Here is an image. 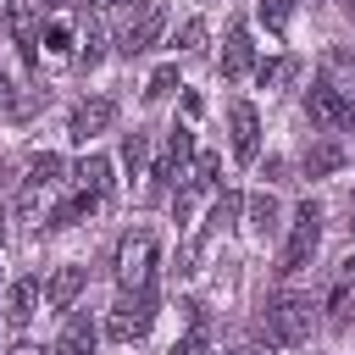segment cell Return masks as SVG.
<instances>
[{"instance_id": "14", "label": "cell", "mask_w": 355, "mask_h": 355, "mask_svg": "<svg viewBox=\"0 0 355 355\" xmlns=\"http://www.w3.org/2000/svg\"><path fill=\"white\" fill-rule=\"evenodd\" d=\"M216 166H222L216 155H194V166L183 172L189 183H183V194H178V216H183V211H189L200 194H211V189H216Z\"/></svg>"}, {"instance_id": "6", "label": "cell", "mask_w": 355, "mask_h": 355, "mask_svg": "<svg viewBox=\"0 0 355 355\" xmlns=\"http://www.w3.org/2000/svg\"><path fill=\"white\" fill-rule=\"evenodd\" d=\"M150 277H155V233L150 227H133L116 244V283L122 288H150Z\"/></svg>"}, {"instance_id": "17", "label": "cell", "mask_w": 355, "mask_h": 355, "mask_svg": "<svg viewBox=\"0 0 355 355\" xmlns=\"http://www.w3.org/2000/svg\"><path fill=\"white\" fill-rule=\"evenodd\" d=\"M100 205V194H89V189H78V194H67L61 205H50V216H44V227H72V222H83L89 211Z\"/></svg>"}, {"instance_id": "29", "label": "cell", "mask_w": 355, "mask_h": 355, "mask_svg": "<svg viewBox=\"0 0 355 355\" xmlns=\"http://www.w3.org/2000/svg\"><path fill=\"white\" fill-rule=\"evenodd\" d=\"M288 72H294V61H288V55H283V61H266V67H261V83H283Z\"/></svg>"}, {"instance_id": "10", "label": "cell", "mask_w": 355, "mask_h": 355, "mask_svg": "<svg viewBox=\"0 0 355 355\" xmlns=\"http://www.w3.org/2000/svg\"><path fill=\"white\" fill-rule=\"evenodd\" d=\"M250 67H255V44H250V28H244V22H233V28H227V44H222V78H227V83H239Z\"/></svg>"}, {"instance_id": "26", "label": "cell", "mask_w": 355, "mask_h": 355, "mask_svg": "<svg viewBox=\"0 0 355 355\" xmlns=\"http://www.w3.org/2000/svg\"><path fill=\"white\" fill-rule=\"evenodd\" d=\"M250 211H255V227H261V233L277 222V200H272V194H255V205H250Z\"/></svg>"}, {"instance_id": "12", "label": "cell", "mask_w": 355, "mask_h": 355, "mask_svg": "<svg viewBox=\"0 0 355 355\" xmlns=\"http://www.w3.org/2000/svg\"><path fill=\"white\" fill-rule=\"evenodd\" d=\"M83 283H89L83 266H55V277L44 283V305L50 311H72V300L83 294Z\"/></svg>"}, {"instance_id": "34", "label": "cell", "mask_w": 355, "mask_h": 355, "mask_svg": "<svg viewBox=\"0 0 355 355\" xmlns=\"http://www.w3.org/2000/svg\"><path fill=\"white\" fill-rule=\"evenodd\" d=\"M0 244H6V211H0Z\"/></svg>"}, {"instance_id": "33", "label": "cell", "mask_w": 355, "mask_h": 355, "mask_svg": "<svg viewBox=\"0 0 355 355\" xmlns=\"http://www.w3.org/2000/svg\"><path fill=\"white\" fill-rule=\"evenodd\" d=\"M349 233H355V200H349Z\"/></svg>"}, {"instance_id": "5", "label": "cell", "mask_w": 355, "mask_h": 355, "mask_svg": "<svg viewBox=\"0 0 355 355\" xmlns=\"http://www.w3.org/2000/svg\"><path fill=\"white\" fill-rule=\"evenodd\" d=\"M161 28H166V6L161 0H133L128 17L116 22V50L122 55H139V50H150L161 39Z\"/></svg>"}, {"instance_id": "28", "label": "cell", "mask_w": 355, "mask_h": 355, "mask_svg": "<svg viewBox=\"0 0 355 355\" xmlns=\"http://www.w3.org/2000/svg\"><path fill=\"white\" fill-rule=\"evenodd\" d=\"M172 355H205V327H194L189 338H178V344H172Z\"/></svg>"}, {"instance_id": "19", "label": "cell", "mask_w": 355, "mask_h": 355, "mask_svg": "<svg viewBox=\"0 0 355 355\" xmlns=\"http://www.w3.org/2000/svg\"><path fill=\"white\" fill-rule=\"evenodd\" d=\"M122 161L133 178H150V133H128L122 139Z\"/></svg>"}, {"instance_id": "27", "label": "cell", "mask_w": 355, "mask_h": 355, "mask_svg": "<svg viewBox=\"0 0 355 355\" xmlns=\"http://www.w3.org/2000/svg\"><path fill=\"white\" fill-rule=\"evenodd\" d=\"M205 44V22H183V33H178V50H200Z\"/></svg>"}, {"instance_id": "13", "label": "cell", "mask_w": 355, "mask_h": 355, "mask_svg": "<svg viewBox=\"0 0 355 355\" xmlns=\"http://www.w3.org/2000/svg\"><path fill=\"white\" fill-rule=\"evenodd\" d=\"M6 28H11V39L22 44V55H33V44H39V6H33V0H11V6H6Z\"/></svg>"}, {"instance_id": "23", "label": "cell", "mask_w": 355, "mask_h": 355, "mask_svg": "<svg viewBox=\"0 0 355 355\" xmlns=\"http://www.w3.org/2000/svg\"><path fill=\"white\" fill-rule=\"evenodd\" d=\"M338 161H344V155H338V150H333V144H322V150H311V155H305V172H311V178H316V172H333V166H338Z\"/></svg>"}, {"instance_id": "8", "label": "cell", "mask_w": 355, "mask_h": 355, "mask_svg": "<svg viewBox=\"0 0 355 355\" xmlns=\"http://www.w3.org/2000/svg\"><path fill=\"white\" fill-rule=\"evenodd\" d=\"M116 122V100H105V94H94V100H83L78 111H72V122H67V133L78 139V144H89L94 133H105Z\"/></svg>"}, {"instance_id": "18", "label": "cell", "mask_w": 355, "mask_h": 355, "mask_svg": "<svg viewBox=\"0 0 355 355\" xmlns=\"http://www.w3.org/2000/svg\"><path fill=\"white\" fill-rule=\"evenodd\" d=\"M72 183L89 189V194H105V189H111V161H105V155H83V161L72 166Z\"/></svg>"}, {"instance_id": "25", "label": "cell", "mask_w": 355, "mask_h": 355, "mask_svg": "<svg viewBox=\"0 0 355 355\" xmlns=\"http://www.w3.org/2000/svg\"><path fill=\"white\" fill-rule=\"evenodd\" d=\"M233 216H239V194H216V205H211V222H216V227H227Z\"/></svg>"}, {"instance_id": "15", "label": "cell", "mask_w": 355, "mask_h": 355, "mask_svg": "<svg viewBox=\"0 0 355 355\" xmlns=\"http://www.w3.org/2000/svg\"><path fill=\"white\" fill-rule=\"evenodd\" d=\"M33 311H39V277H17V283L6 288V322L22 327Z\"/></svg>"}, {"instance_id": "35", "label": "cell", "mask_w": 355, "mask_h": 355, "mask_svg": "<svg viewBox=\"0 0 355 355\" xmlns=\"http://www.w3.org/2000/svg\"><path fill=\"white\" fill-rule=\"evenodd\" d=\"M39 6H67V0H39Z\"/></svg>"}, {"instance_id": "9", "label": "cell", "mask_w": 355, "mask_h": 355, "mask_svg": "<svg viewBox=\"0 0 355 355\" xmlns=\"http://www.w3.org/2000/svg\"><path fill=\"white\" fill-rule=\"evenodd\" d=\"M227 133H233V155L239 161H255V144H261V116L250 100H233L227 105Z\"/></svg>"}, {"instance_id": "31", "label": "cell", "mask_w": 355, "mask_h": 355, "mask_svg": "<svg viewBox=\"0 0 355 355\" xmlns=\"http://www.w3.org/2000/svg\"><path fill=\"white\" fill-rule=\"evenodd\" d=\"M11 355H44V349H39V344H28V338H22V344H17V349H11Z\"/></svg>"}, {"instance_id": "21", "label": "cell", "mask_w": 355, "mask_h": 355, "mask_svg": "<svg viewBox=\"0 0 355 355\" xmlns=\"http://www.w3.org/2000/svg\"><path fill=\"white\" fill-rule=\"evenodd\" d=\"M100 55H105V33H100V22H89V28H83V50H78V61L94 67Z\"/></svg>"}, {"instance_id": "1", "label": "cell", "mask_w": 355, "mask_h": 355, "mask_svg": "<svg viewBox=\"0 0 355 355\" xmlns=\"http://www.w3.org/2000/svg\"><path fill=\"white\" fill-rule=\"evenodd\" d=\"M261 327H266L272 344H305L311 327H316V305H311V294H294V288L272 294V300L261 305Z\"/></svg>"}, {"instance_id": "3", "label": "cell", "mask_w": 355, "mask_h": 355, "mask_svg": "<svg viewBox=\"0 0 355 355\" xmlns=\"http://www.w3.org/2000/svg\"><path fill=\"white\" fill-rule=\"evenodd\" d=\"M316 244H322V205L305 200V205L294 211V222H288V244H283V255H277V277H294L300 266H311Z\"/></svg>"}, {"instance_id": "16", "label": "cell", "mask_w": 355, "mask_h": 355, "mask_svg": "<svg viewBox=\"0 0 355 355\" xmlns=\"http://www.w3.org/2000/svg\"><path fill=\"white\" fill-rule=\"evenodd\" d=\"M50 355H94V322L89 316H67V327H61Z\"/></svg>"}, {"instance_id": "24", "label": "cell", "mask_w": 355, "mask_h": 355, "mask_svg": "<svg viewBox=\"0 0 355 355\" xmlns=\"http://www.w3.org/2000/svg\"><path fill=\"white\" fill-rule=\"evenodd\" d=\"M261 22H266L272 33H283V28H288V0H261Z\"/></svg>"}, {"instance_id": "7", "label": "cell", "mask_w": 355, "mask_h": 355, "mask_svg": "<svg viewBox=\"0 0 355 355\" xmlns=\"http://www.w3.org/2000/svg\"><path fill=\"white\" fill-rule=\"evenodd\" d=\"M305 116L322 128V133H349L355 128V100L333 83H311L305 89Z\"/></svg>"}, {"instance_id": "4", "label": "cell", "mask_w": 355, "mask_h": 355, "mask_svg": "<svg viewBox=\"0 0 355 355\" xmlns=\"http://www.w3.org/2000/svg\"><path fill=\"white\" fill-rule=\"evenodd\" d=\"M150 322H155V294H150V288H122V300H116L111 316H105V333H111L116 344H139V338L150 333Z\"/></svg>"}, {"instance_id": "30", "label": "cell", "mask_w": 355, "mask_h": 355, "mask_svg": "<svg viewBox=\"0 0 355 355\" xmlns=\"http://www.w3.org/2000/svg\"><path fill=\"white\" fill-rule=\"evenodd\" d=\"M227 355H277L272 344H239V349H227Z\"/></svg>"}, {"instance_id": "11", "label": "cell", "mask_w": 355, "mask_h": 355, "mask_svg": "<svg viewBox=\"0 0 355 355\" xmlns=\"http://www.w3.org/2000/svg\"><path fill=\"white\" fill-rule=\"evenodd\" d=\"M327 322L333 327H349L355 322V255L338 266V277H333V294H327Z\"/></svg>"}, {"instance_id": "2", "label": "cell", "mask_w": 355, "mask_h": 355, "mask_svg": "<svg viewBox=\"0 0 355 355\" xmlns=\"http://www.w3.org/2000/svg\"><path fill=\"white\" fill-rule=\"evenodd\" d=\"M67 189V161L61 155H33V166H28V178H22V189H17V211H22V222H44L50 216V200Z\"/></svg>"}, {"instance_id": "36", "label": "cell", "mask_w": 355, "mask_h": 355, "mask_svg": "<svg viewBox=\"0 0 355 355\" xmlns=\"http://www.w3.org/2000/svg\"><path fill=\"white\" fill-rule=\"evenodd\" d=\"M89 6H116V0H89Z\"/></svg>"}, {"instance_id": "20", "label": "cell", "mask_w": 355, "mask_h": 355, "mask_svg": "<svg viewBox=\"0 0 355 355\" xmlns=\"http://www.w3.org/2000/svg\"><path fill=\"white\" fill-rule=\"evenodd\" d=\"M39 44H44V55H50V61H67V55H72V28H67V22H50Z\"/></svg>"}, {"instance_id": "32", "label": "cell", "mask_w": 355, "mask_h": 355, "mask_svg": "<svg viewBox=\"0 0 355 355\" xmlns=\"http://www.w3.org/2000/svg\"><path fill=\"white\" fill-rule=\"evenodd\" d=\"M338 6H344V11H349V17H355V0H338Z\"/></svg>"}, {"instance_id": "22", "label": "cell", "mask_w": 355, "mask_h": 355, "mask_svg": "<svg viewBox=\"0 0 355 355\" xmlns=\"http://www.w3.org/2000/svg\"><path fill=\"white\" fill-rule=\"evenodd\" d=\"M172 89H178V67H161V72L150 78V89H144V100H166Z\"/></svg>"}]
</instances>
